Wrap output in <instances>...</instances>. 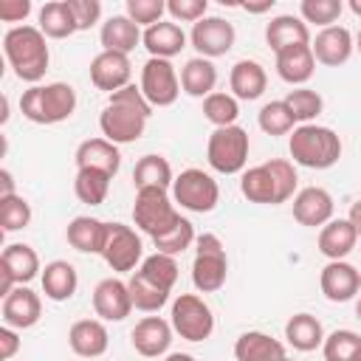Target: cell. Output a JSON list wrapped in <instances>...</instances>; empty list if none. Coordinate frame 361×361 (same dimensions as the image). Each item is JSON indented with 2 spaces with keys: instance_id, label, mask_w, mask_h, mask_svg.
<instances>
[{
  "instance_id": "obj_1",
  "label": "cell",
  "mask_w": 361,
  "mask_h": 361,
  "mask_svg": "<svg viewBox=\"0 0 361 361\" xmlns=\"http://www.w3.org/2000/svg\"><path fill=\"white\" fill-rule=\"evenodd\" d=\"M152 116V104L144 99L138 85H127L107 96V104L99 113L102 138L113 144H133L144 135L147 118Z\"/></svg>"
},
{
  "instance_id": "obj_2",
  "label": "cell",
  "mask_w": 361,
  "mask_h": 361,
  "mask_svg": "<svg viewBox=\"0 0 361 361\" xmlns=\"http://www.w3.org/2000/svg\"><path fill=\"white\" fill-rule=\"evenodd\" d=\"M296 186H299L296 166H293V161H285V158H271L265 164L248 166L240 175L243 197H248L251 203H259V206L288 203L296 195Z\"/></svg>"
},
{
  "instance_id": "obj_3",
  "label": "cell",
  "mask_w": 361,
  "mask_h": 361,
  "mask_svg": "<svg viewBox=\"0 0 361 361\" xmlns=\"http://www.w3.org/2000/svg\"><path fill=\"white\" fill-rule=\"evenodd\" d=\"M3 54L20 82L37 85L51 62L48 37L39 31V25H11L3 37Z\"/></svg>"
},
{
  "instance_id": "obj_4",
  "label": "cell",
  "mask_w": 361,
  "mask_h": 361,
  "mask_svg": "<svg viewBox=\"0 0 361 361\" xmlns=\"http://www.w3.org/2000/svg\"><path fill=\"white\" fill-rule=\"evenodd\" d=\"M76 110V90L68 82H48V85H31L20 96V113L23 118L34 124H59L68 121Z\"/></svg>"
},
{
  "instance_id": "obj_5",
  "label": "cell",
  "mask_w": 361,
  "mask_h": 361,
  "mask_svg": "<svg viewBox=\"0 0 361 361\" xmlns=\"http://www.w3.org/2000/svg\"><path fill=\"white\" fill-rule=\"evenodd\" d=\"M293 164L307 169H330L341 158V138L324 124H299L288 138Z\"/></svg>"
},
{
  "instance_id": "obj_6",
  "label": "cell",
  "mask_w": 361,
  "mask_h": 361,
  "mask_svg": "<svg viewBox=\"0 0 361 361\" xmlns=\"http://www.w3.org/2000/svg\"><path fill=\"white\" fill-rule=\"evenodd\" d=\"M228 276V257L226 245L217 234L203 231L195 240V259H192V285L197 293H217Z\"/></svg>"
},
{
  "instance_id": "obj_7",
  "label": "cell",
  "mask_w": 361,
  "mask_h": 361,
  "mask_svg": "<svg viewBox=\"0 0 361 361\" xmlns=\"http://www.w3.org/2000/svg\"><path fill=\"white\" fill-rule=\"evenodd\" d=\"M248 149H251V141L240 124L217 127L206 141V161L220 175H237V172H245Z\"/></svg>"
},
{
  "instance_id": "obj_8",
  "label": "cell",
  "mask_w": 361,
  "mask_h": 361,
  "mask_svg": "<svg viewBox=\"0 0 361 361\" xmlns=\"http://www.w3.org/2000/svg\"><path fill=\"white\" fill-rule=\"evenodd\" d=\"M180 212L175 209L169 189H135V203H133V223L138 231L149 234L152 240L164 234L169 226H175Z\"/></svg>"
},
{
  "instance_id": "obj_9",
  "label": "cell",
  "mask_w": 361,
  "mask_h": 361,
  "mask_svg": "<svg viewBox=\"0 0 361 361\" xmlns=\"http://www.w3.org/2000/svg\"><path fill=\"white\" fill-rule=\"evenodd\" d=\"M172 200L180 209H186V212L209 214L217 206V200H220V186H217V180L209 172H203L197 166H189L180 175H175Z\"/></svg>"
},
{
  "instance_id": "obj_10",
  "label": "cell",
  "mask_w": 361,
  "mask_h": 361,
  "mask_svg": "<svg viewBox=\"0 0 361 361\" xmlns=\"http://www.w3.org/2000/svg\"><path fill=\"white\" fill-rule=\"evenodd\" d=\"M169 322L183 341H206L214 333V313L209 302L197 293H180L172 302Z\"/></svg>"
},
{
  "instance_id": "obj_11",
  "label": "cell",
  "mask_w": 361,
  "mask_h": 361,
  "mask_svg": "<svg viewBox=\"0 0 361 361\" xmlns=\"http://www.w3.org/2000/svg\"><path fill=\"white\" fill-rule=\"evenodd\" d=\"M141 93L152 107H169L180 96V76L169 59L149 56L141 68Z\"/></svg>"
},
{
  "instance_id": "obj_12",
  "label": "cell",
  "mask_w": 361,
  "mask_h": 361,
  "mask_svg": "<svg viewBox=\"0 0 361 361\" xmlns=\"http://www.w3.org/2000/svg\"><path fill=\"white\" fill-rule=\"evenodd\" d=\"M39 274V254L28 243H8L0 254V296H8L17 285H28Z\"/></svg>"
},
{
  "instance_id": "obj_13",
  "label": "cell",
  "mask_w": 361,
  "mask_h": 361,
  "mask_svg": "<svg viewBox=\"0 0 361 361\" xmlns=\"http://www.w3.org/2000/svg\"><path fill=\"white\" fill-rule=\"evenodd\" d=\"M102 259L116 274L135 271V265L144 262V245H141V237L135 234V228L133 226H124V223H110Z\"/></svg>"
},
{
  "instance_id": "obj_14",
  "label": "cell",
  "mask_w": 361,
  "mask_h": 361,
  "mask_svg": "<svg viewBox=\"0 0 361 361\" xmlns=\"http://www.w3.org/2000/svg\"><path fill=\"white\" fill-rule=\"evenodd\" d=\"M234 39H237V31H234V25L226 17H209L206 14L189 31L192 48L197 51V56H206V59L226 56L234 48Z\"/></svg>"
},
{
  "instance_id": "obj_15",
  "label": "cell",
  "mask_w": 361,
  "mask_h": 361,
  "mask_svg": "<svg viewBox=\"0 0 361 361\" xmlns=\"http://www.w3.org/2000/svg\"><path fill=\"white\" fill-rule=\"evenodd\" d=\"M172 322L161 319V316H144L135 322V327L130 330V344L138 355L144 358H158V355H169L172 347Z\"/></svg>"
},
{
  "instance_id": "obj_16",
  "label": "cell",
  "mask_w": 361,
  "mask_h": 361,
  "mask_svg": "<svg viewBox=\"0 0 361 361\" xmlns=\"http://www.w3.org/2000/svg\"><path fill=\"white\" fill-rule=\"evenodd\" d=\"M133 79V65H130V56L127 54H116V51H99L93 59H90V82L96 90H104V93H116Z\"/></svg>"
},
{
  "instance_id": "obj_17",
  "label": "cell",
  "mask_w": 361,
  "mask_h": 361,
  "mask_svg": "<svg viewBox=\"0 0 361 361\" xmlns=\"http://www.w3.org/2000/svg\"><path fill=\"white\" fill-rule=\"evenodd\" d=\"M319 288L327 302H350L361 290V271L344 259H330L319 274Z\"/></svg>"
},
{
  "instance_id": "obj_18",
  "label": "cell",
  "mask_w": 361,
  "mask_h": 361,
  "mask_svg": "<svg viewBox=\"0 0 361 361\" xmlns=\"http://www.w3.org/2000/svg\"><path fill=\"white\" fill-rule=\"evenodd\" d=\"M93 310L102 322H124L133 313L130 288L124 279L107 276L93 288Z\"/></svg>"
},
{
  "instance_id": "obj_19",
  "label": "cell",
  "mask_w": 361,
  "mask_h": 361,
  "mask_svg": "<svg viewBox=\"0 0 361 361\" xmlns=\"http://www.w3.org/2000/svg\"><path fill=\"white\" fill-rule=\"evenodd\" d=\"M333 195L322 186H305L293 195V220L307 228H322L333 220Z\"/></svg>"
},
{
  "instance_id": "obj_20",
  "label": "cell",
  "mask_w": 361,
  "mask_h": 361,
  "mask_svg": "<svg viewBox=\"0 0 361 361\" xmlns=\"http://www.w3.org/2000/svg\"><path fill=\"white\" fill-rule=\"evenodd\" d=\"M3 313V324L14 327V330H28L42 319V302L39 293H34L28 285H17L8 296H3L0 305Z\"/></svg>"
},
{
  "instance_id": "obj_21",
  "label": "cell",
  "mask_w": 361,
  "mask_h": 361,
  "mask_svg": "<svg viewBox=\"0 0 361 361\" xmlns=\"http://www.w3.org/2000/svg\"><path fill=\"white\" fill-rule=\"evenodd\" d=\"M310 48H313V56L316 62L327 65V68H338L344 65L353 51H355V39L350 34V28L344 25H330V28H322L313 39H310Z\"/></svg>"
},
{
  "instance_id": "obj_22",
  "label": "cell",
  "mask_w": 361,
  "mask_h": 361,
  "mask_svg": "<svg viewBox=\"0 0 361 361\" xmlns=\"http://www.w3.org/2000/svg\"><path fill=\"white\" fill-rule=\"evenodd\" d=\"M68 344H71V350L79 358L93 361V358H99V355L107 353L110 333H107V327H104L102 319H79L68 330Z\"/></svg>"
},
{
  "instance_id": "obj_23",
  "label": "cell",
  "mask_w": 361,
  "mask_h": 361,
  "mask_svg": "<svg viewBox=\"0 0 361 361\" xmlns=\"http://www.w3.org/2000/svg\"><path fill=\"white\" fill-rule=\"evenodd\" d=\"M186 42H189L186 31L178 23H172V20H161L155 25L144 28V37H141V45L155 59H172V56H178L186 48Z\"/></svg>"
},
{
  "instance_id": "obj_24",
  "label": "cell",
  "mask_w": 361,
  "mask_h": 361,
  "mask_svg": "<svg viewBox=\"0 0 361 361\" xmlns=\"http://www.w3.org/2000/svg\"><path fill=\"white\" fill-rule=\"evenodd\" d=\"M76 169H99V172H107L110 178H116L118 166H121V152H118V144L107 141V138H87L76 147Z\"/></svg>"
},
{
  "instance_id": "obj_25",
  "label": "cell",
  "mask_w": 361,
  "mask_h": 361,
  "mask_svg": "<svg viewBox=\"0 0 361 361\" xmlns=\"http://www.w3.org/2000/svg\"><path fill=\"white\" fill-rule=\"evenodd\" d=\"M228 87H231V96L237 102H254V99H259L265 93L268 73L257 59H240V62L231 65Z\"/></svg>"
},
{
  "instance_id": "obj_26",
  "label": "cell",
  "mask_w": 361,
  "mask_h": 361,
  "mask_svg": "<svg viewBox=\"0 0 361 361\" xmlns=\"http://www.w3.org/2000/svg\"><path fill=\"white\" fill-rule=\"evenodd\" d=\"M265 42L274 54H282L293 45H310V28L302 17L279 14L265 25Z\"/></svg>"
},
{
  "instance_id": "obj_27",
  "label": "cell",
  "mask_w": 361,
  "mask_h": 361,
  "mask_svg": "<svg viewBox=\"0 0 361 361\" xmlns=\"http://www.w3.org/2000/svg\"><path fill=\"white\" fill-rule=\"evenodd\" d=\"M107 228H110V223L90 217V214H79L68 223L65 240L82 254H102L104 243H107Z\"/></svg>"
},
{
  "instance_id": "obj_28",
  "label": "cell",
  "mask_w": 361,
  "mask_h": 361,
  "mask_svg": "<svg viewBox=\"0 0 361 361\" xmlns=\"http://www.w3.org/2000/svg\"><path fill=\"white\" fill-rule=\"evenodd\" d=\"M237 361H288L285 344L262 330H248L234 341Z\"/></svg>"
},
{
  "instance_id": "obj_29",
  "label": "cell",
  "mask_w": 361,
  "mask_h": 361,
  "mask_svg": "<svg viewBox=\"0 0 361 361\" xmlns=\"http://www.w3.org/2000/svg\"><path fill=\"white\" fill-rule=\"evenodd\" d=\"M144 31L127 17V14H113L107 23H102L99 39H102V51H116V54H127L135 51L141 45Z\"/></svg>"
},
{
  "instance_id": "obj_30",
  "label": "cell",
  "mask_w": 361,
  "mask_h": 361,
  "mask_svg": "<svg viewBox=\"0 0 361 361\" xmlns=\"http://www.w3.org/2000/svg\"><path fill=\"white\" fill-rule=\"evenodd\" d=\"M276 73L282 82L293 85V87H305V82H310V76L316 73V56L310 45H293L282 54H276Z\"/></svg>"
},
{
  "instance_id": "obj_31",
  "label": "cell",
  "mask_w": 361,
  "mask_h": 361,
  "mask_svg": "<svg viewBox=\"0 0 361 361\" xmlns=\"http://www.w3.org/2000/svg\"><path fill=\"white\" fill-rule=\"evenodd\" d=\"M316 245L327 259H344L358 245V231L347 217H338V220L333 217L327 226L319 228Z\"/></svg>"
},
{
  "instance_id": "obj_32",
  "label": "cell",
  "mask_w": 361,
  "mask_h": 361,
  "mask_svg": "<svg viewBox=\"0 0 361 361\" xmlns=\"http://www.w3.org/2000/svg\"><path fill=\"white\" fill-rule=\"evenodd\" d=\"M39 282H42V293L51 302H68L79 288V274L68 259H54L42 268Z\"/></svg>"
},
{
  "instance_id": "obj_33",
  "label": "cell",
  "mask_w": 361,
  "mask_h": 361,
  "mask_svg": "<svg viewBox=\"0 0 361 361\" xmlns=\"http://www.w3.org/2000/svg\"><path fill=\"white\" fill-rule=\"evenodd\" d=\"M214 85H217V68L212 59H206V56L186 59V65L180 68V90L186 96L206 99L214 93Z\"/></svg>"
},
{
  "instance_id": "obj_34",
  "label": "cell",
  "mask_w": 361,
  "mask_h": 361,
  "mask_svg": "<svg viewBox=\"0 0 361 361\" xmlns=\"http://www.w3.org/2000/svg\"><path fill=\"white\" fill-rule=\"evenodd\" d=\"M285 341L299 353H313L324 344V327L313 313H293L285 322Z\"/></svg>"
},
{
  "instance_id": "obj_35",
  "label": "cell",
  "mask_w": 361,
  "mask_h": 361,
  "mask_svg": "<svg viewBox=\"0 0 361 361\" xmlns=\"http://www.w3.org/2000/svg\"><path fill=\"white\" fill-rule=\"evenodd\" d=\"M175 175L164 155H144L133 166V186L135 189H172Z\"/></svg>"
},
{
  "instance_id": "obj_36",
  "label": "cell",
  "mask_w": 361,
  "mask_h": 361,
  "mask_svg": "<svg viewBox=\"0 0 361 361\" xmlns=\"http://www.w3.org/2000/svg\"><path fill=\"white\" fill-rule=\"evenodd\" d=\"M37 20H39V31L48 39H68L71 34H76V20L71 14L68 0H51V3H45L39 8Z\"/></svg>"
},
{
  "instance_id": "obj_37",
  "label": "cell",
  "mask_w": 361,
  "mask_h": 361,
  "mask_svg": "<svg viewBox=\"0 0 361 361\" xmlns=\"http://www.w3.org/2000/svg\"><path fill=\"white\" fill-rule=\"evenodd\" d=\"M127 288H130L133 307L141 310V313H158V310L169 302V290H164L161 285L149 282L141 271H135V274L127 279Z\"/></svg>"
},
{
  "instance_id": "obj_38",
  "label": "cell",
  "mask_w": 361,
  "mask_h": 361,
  "mask_svg": "<svg viewBox=\"0 0 361 361\" xmlns=\"http://www.w3.org/2000/svg\"><path fill=\"white\" fill-rule=\"evenodd\" d=\"M110 175L107 172H99V169H76V178H73V192L82 203L87 206H102L107 192H110Z\"/></svg>"
},
{
  "instance_id": "obj_39",
  "label": "cell",
  "mask_w": 361,
  "mask_h": 361,
  "mask_svg": "<svg viewBox=\"0 0 361 361\" xmlns=\"http://www.w3.org/2000/svg\"><path fill=\"white\" fill-rule=\"evenodd\" d=\"M257 124H259V130L265 135H288V133H293L299 127L293 113H290V107L285 104V99H274V102L262 104V110L257 116Z\"/></svg>"
},
{
  "instance_id": "obj_40",
  "label": "cell",
  "mask_w": 361,
  "mask_h": 361,
  "mask_svg": "<svg viewBox=\"0 0 361 361\" xmlns=\"http://www.w3.org/2000/svg\"><path fill=\"white\" fill-rule=\"evenodd\" d=\"M324 361H361V336L355 330H333L322 344Z\"/></svg>"
},
{
  "instance_id": "obj_41",
  "label": "cell",
  "mask_w": 361,
  "mask_h": 361,
  "mask_svg": "<svg viewBox=\"0 0 361 361\" xmlns=\"http://www.w3.org/2000/svg\"><path fill=\"white\" fill-rule=\"evenodd\" d=\"M195 240H197V234H195L192 220L180 214V217H178V223H175V226H169L164 234H158L152 243H155V251L169 254V257H178V254H183Z\"/></svg>"
},
{
  "instance_id": "obj_42",
  "label": "cell",
  "mask_w": 361,
  "mask_h": 361,
  "mask_svg": "<svg viewBox=\"0 0 361 361\" xmlns=\"http://www.w3.org/2000/svg\"><path fill=\"white\" fill-rule=\"evenodd\" d=\"M285 104L290 107L296 124H313V118H319V113L324 110V99L313 87H293V90H288Z\"/></svg>"
},
{
  "instance_id": "obj_43",
  "label": "cell",
  "mask_w": 361,
  "mask_h": 361,
  "mask_svg": "<svg viewBox=\"0 0 361 361\" xmlns=\"http://www.w3.org/2000/svg\"><path fill=\"white\" fill-rule=\"evenodd\" d=\"M203 116H206L209 124H214V130H217V127H231V124H237L240 102H237L231 93L214 90L212 96L203 99Z\"/></svg>"
},
{
  "instance_id": "obj_44",
  "label": "cell",
  "mask_w": 361,
  "mask_h": 361,
  "mask_svg": "<svg viewBox=\"0 0 361 361\" xmlns=\"http://www.w3.org/2000/svg\"><path fill=\"white\" fill-rule=\"evenodd\" d=\"M138 271H141L149 282L161 285V288H164V290H169V293H172V288H175V282H178V274H180V268H178L175 257L161 254V251H155V254L144 257V262H141V268H138Z\"/></svg>"
},
{
  "instance_id": "obj_45",
  "label": "cell",
  "mask_w": 361,
  "mask_h": 361,
  "mask_svg": "<svg viewBox=\"0 0 361 361\" xmlns=\"http://www.w3.org/2000/svg\"><path fill=\"white\" fill-rule=\"evenodd\" d=\"M31 223V203L23 195H6L0 197V226L6 234L23 231Z\"/></svg>"
},
{
  "instance_id": "obj_46",
  "label": "cell",
  "mask_w": 361,
  "mask_h": 361,
  "mask_svg": "<svg viewBox=\"0 0 361 361\" xmlns=\"http://www.w3.org/2000/svg\"><path fill=\"white\" fill-rule=\"evenodd\" d=\"M341 11H344L341 0H302L299 3V17L319 28H330L341 17Z\"/></svg>"
},
{
  "instance_id": "obj_47",
  "label": "cell",
  "mask_w": 361,
  "mask_h": 361,
  "mask_svg": "<svg viewBox=\"0 0 361 361\" xmlns=\"http://www.w3.org/2000/svg\"><path fill=\"white\" fill-rule=\"evenodd\" d=\"M124 14H127L138 28H149V25H155V23L164 20L166 3H164V0H127Z\"/></svg>"
},
{
  "instance_id": "obj_48",
  "label": "cell",
  "mask_w": 361,
  "mask_h": 361,
  "mask_svg": "<svg viewBox=\"0 0 361 361\" xmlns=\"http://www.w3.org/2000/svg\"><path fill=\"white\" fill-rule=\"evenodd\" d=\"M209 11V0H169L166 3V14L172 17V23H200Z\"/></svg>"
},
{
  "instance_id": "obj_49",
  "label": "cell",
  "mask_w": 361,
  "mask_h": 361,
  "mask_svg": "<svg viewBox=\"0 0 361 361\" xmlns=\"http://www.w3.org/2000/svg\"><path fill=\"white\" fill-rule=\"evenodd\" d=\"M71 14L76 20V31H87L102 20V3L99 0H68Z\"/></svg>"
},
{
  "instance_id": "obj_50",
  "label": "cell",
  "mask_w": 361,
  "mask_h": 361,
  "mask_svg": "<svg viewBox=\"0 0 361 361\" xmlns=\"http://www.w3.org/2000/svg\"><path fill=\"white\" fill-rule=\"evenodd\" d=\"M28 14H31V0H0L3 23H23Z\"/></svg>"
},
{
  "instance_id": "obj_51",
  "label": "cell",
  "mask_w": 361,
  "mask_h": 361,
  "mask_svg": "<svg viewBox=\"0 0 361 361\" xmlns=\"http://www.w3.org/2000/svg\"><path fill=\"white\" fill-rule=\"evenodd\" d=\"M17 350H20V336H17V330L14 327H0V358L3 361H11L14 355H17Z\"/></svg>"
},
{
  "instance_id": "obj_52",
  "label": "cell",
  "mask_w": 361,
  "mask_h": 361,
  "mask_svg": "<svg viewBox=\"0 0 361 361\" xmlns=\"http://www.w3.org/2000/svg\"><path fill=\"white\" fill-rule=\"evenodd\" d=\"M6 195H17L14 192V178H11L8 169H0V197H6Z\"/></svg>"
},
{
  "instance_id": "obj_53",
  "label": "cell",
  "mask_w": 361,
  "mask_h": 361,
  "mask_svg": "<svg viewBox=\"0 0 361 361\" xmlns=\"http://www.w3.org/2000/svg\"><path fill=\"white\" fill-rule=\"evenodd\" d=\"M347 220L355 226V231H358V237H361V197L350 206V214H347Z\"/></svg>"
},
{
  "instance_id": "obj_54",
  "label": "cell",
  "mask_w": 361,
  "mask_h": 361,
  "mask_svg": "<svg viewBox=\"0 0 361 361\" xmlns=\"http://www.w3.org/2000/svg\"><path fill=\"white\" fill-rule=\"evenodd\" d=\"M243 8L251 11V14H262V11H271V8H274V0H265V3H245Z\"/></svg>"
},
{
  "instance_id": "obj_55",
  "label": "cell",
  "mask_w": 361,
  "mask_h": 361,
  "mask_svg": "<svg viewBox=\"0 0 361 361\" xmlns=\"http://www.w3.org/2000/svg\"><path fill=\"white\" fill-rule=\"evenodd\" d=\"M164 361H195V355H189V353H169Z\"/></svg>"
},
{
  "instance_id": "obj_56",
  "label": "cell",
  "mask_w": 361,
  "mask_h": 361,
  "mask_svg": "<svg viewBox=\"0 0 361 361\" xmlns=\"http://www.w3.org/2000/svg\"><path fill=\"white\" fill-rule=\"evenodd\" d=\"M347 6H350V11H353L355 17H361V0H350Z\"/></svg>"
},
{
  "instance_id": "obj_57",
  "label": "cell",
  "mask_w": 361,
  "mask_h": 361,
  "mask_svg": "<svg viewBox=\"0 0 361 361\" xmlns=\"http://www.w3.org/2000/svg\"><path fill=\"white\" fill-rule=\"evenodd\" d=\"M355 316L361 319V296H358V302H355Z\"/></svg>"
},
{
  "instance_id": "obj_58",
  "label": "cell",
  "mask_w": 361,
  "mask_h": 361,
  "mask_svg": "<svg viewBox=\"0 0 361 361\" xmlns=\"http://www.w3.org/2000/svg\"><path fill=\"white\" fill-rule=\"evenodd\" d=\"M355 48H358V54H361V31H358V37H355Z\"/></svg>"
},
{
  "instance_id": "obj_59",
  "label": "cell",
  "mask_w": 361,
  "mask_h": 361,
  "mask_svg": "<svg viewBox=\"0 0 361 361\" xmlns=\"http://www.w3.org/2000/svg\"><path fill=\"white\" fill-rule=\"evenodd\" d=\"M288 361H293V358H288Z\"/></svg>"
}]
</instances>
